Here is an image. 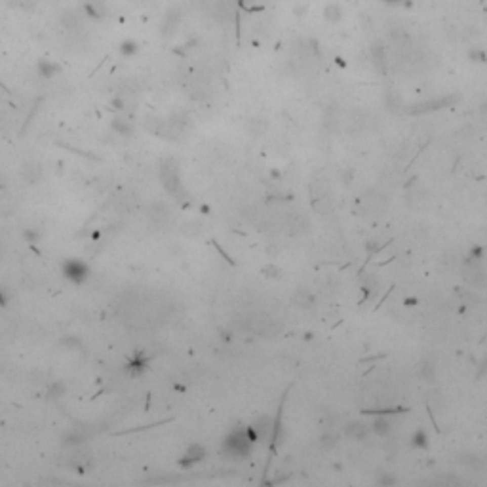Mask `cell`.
<instances>
[{
  "instance_id": "4",
  "label": "cell",
  "mask_w": 487,
  "mask_h": 487,
  "mask_svg": "<svg viewBox=\"0 0 487 487\" xmlns=\"http://www.w3.org/2000/svg\"><path fill=\"white\" fill-rule=\"evenodd\" d=\"M204 457H206V449L202 448V445L194 443V445H190V448L187 449V453L183 455L179 464L181 466H185V468H190V466H194L196 463H200Z\"/></svg>"
},
{
  "instance_id": "8",
  "label": "cell",
  "mask_w": 487,
  "mask_h": 487,
  "mask_svg": "<svg viewBox=\"0 0 487 487\" xmlns=\"http://www.w3.org/2000/svg\"><path fill=\"white\" fill-rule=\"evenodd\" d=\"M272 426H274V423H272V419L267 415H261L255 423L252 424V428L255 430V434H257V438L261 440H265L268 434L272 432Z\"/></svg>"
},
{
  "instance_id": "18",
  "label": "cell",
  "mask_w": 487,
  "mask_h": 487,
  "mask_svg": "<svg viewBox=\"0 0 487 487\" xmlns=\"http://www.w3.org/2000/svg\"><path fill=\"white\" fill-rule=\"evenodd\" d=\"M12 301V291L4 286H0V307H8Z\"/></svg>"
},
{
  "instance_id": "5",
  "label": "cell",
  "mask_w": 487,
  "mask_h": 487,
  "mask_svg": "<svg viewBox=\"0 0 487 487\" xmlns=\"http://www.w3.org/2000/svg\"><path fill=\"white\" fill-rule=\"evenodd\" d=\"M36 72H38L40 78L50 80L61 72V65L52 61V59H40L38 63H36Z\"/></svg>"
},
{
  "instance_id": "9",
  "label": "cell",
  "mask_w": 487,
  "mask_h": 487,
  "mask_svg": "<svg viewBox=\"0 0 487 487\" xmlns=\"http://www.w3.org/2000/svg\"><path fill=\"white\" fill-rule=\"evenodd\" d=\"M291 303L299 308H312L314 307V295L308 290H297L291 297Z\"/></svg>"
},
{
  "instance_id": "3",
  "label": "cell",
  "mask_w": 487,
  "mask_h": 487,
  "mask_svg": "<svg viewBox=\"0 0 487 487\" xmlns=\"http://www.w3.org/2000/svg\"><path fill=\"white\" fill-rule=\"evenodd\" d=\"M463 278L468 283H472V286H481V283H483V272H481V267H479V261L464 257L463 259Z\"/></svg>"
},
{
  "instance_id": "17",
  "label": "cell",
  "mask_w": 487,
  "mask_h": 487,
  "mask_svg": "<svg viewBox=\"0 0 487 487\" xmlns=\"http://www.w3.org/2000/svg\"><path fill=\"white\" fill-rule=\"evenodd\" d=\"M411 445L419 449L428 448V436H426V432H424V430H417V432L413 434V438H411Z\"/></svg>"
},
{
  "instance_id": "7",
  "label": "cell",
  "mask_w": 487,
  "mask_h": 487,
  "mask_svg": "<svg viewBox=\"0 0 487 487\" xmlns=\"http://www.w3.org/2000/svg\"><path fill=\"white\" fill-rule=\"evenodd\" d=\"M84 12L82 10H69V12H65L63 17H61V21H63V25L69 29V31H74V29H78V27H82V23H84Z\"/></svg>"
},
{
  "instance_id": "1",
  "label": "cell",
  "mask_w": 487,
  "mask_h": 487,
  "mask_svg": "<svg viewBox=\"0 0 487 487\" xmlns=\"http://www.w3.org/2000/svg\"><path fill=\"white\" fill-rule=\"evenodd\" d=\"M255 441L252 440V436L246 430H234L232 434H228V438L223 443V453L232 459H243V457L250 455L252 445Z\"/></svg>"
},
{
  "instance_id": "13",
  "label": "cell",
  "mask_w": 487,
  "mask_h": 487,
  "mask_svg": "<svg viewBox=\"0 0 487 487\" xmlns=\"http://www.w3.org/2000/svg\"><path fill=\"white\" fill-rule=\"evenodd\" d=\"M370 430L373 434H377V436H386L390 432V419L379 413V417H375L373 423L370 424Z\"/></svg>"
},
{
  "instance_id": "12",
  "label": "cell",
  "mask_w": 487,
  "mask_h": 487,
  "mask_svg": "<svg viewBox=\"0 0 487 487\" xmlns=\"http://www.w3.org/2000/svg\"><path fill=\"white\" fill-rule=\"evenodd\" d=\"M286 225H288V228H291V232L295 234V232H303V230L308 227V219L303 213H290Z\"/></svg>"
},
{
  "instance_id": "2",
  "label": "cell",
  "mask_w": 487,
  "mask_h": 487,
  "mask_svg": "<svg viewBox=\"0 0 487 487\" xmlns=\"http://www.w3.org/2000/svg\"><path fill=\"white\" fill-rule=\"evenodd\" d=\"M61 274L67 282L80 286L86 282L92 272H90L88 263H84L82 259H67L61 263Z\"/></svg>"
},
{
  "instance_id": "22",
  "label": "cell",
  "mask_w": 487,
  "mask_h": 487,
  "mask_svg": "<svg viewBox=\"0 0 487 487\" xmlns=\"http://www.w3.org/2000/svg\"><path fill=\"white\" fill-rule=\"evenodd\" d=\"M403 303H405V307H413V305H417V299H405Z\"/></svg>"
},
{
  "instance_id": "6",
  "label": "cell",
  "mask_w": 487,
  "mask_h": 487,
  "mask_svg": "<svg viewBox=\"0 0 487 487\" xmlns=\"http://www.w3.org/2000/svg\"><path fill=\"white\" fill-rule=\"evenodd\" d=\"M80 10L84 12V16L94 19V21H99V19L105 17V10H103V4L99 0H84Z\"/></svg>"
},
{
  "instance_id": "11",
  "label": "cell",
  "mask_w": 487,
  "mask_h": 487,
  "mask_svg": "<svg viewBox=\"0 0 487 487\" xmlns=\"http://www.w3.org/2000/svg\"><path fill=\"white\" fill-rule=\"evenodd\" d=\"M179 21H181L179 10H170V12H166L164 21H162V32H164V34H172V32L177 29Z\"/></svg>"
},
{
  "instance_id": "21",
  "label": "cell",
  "mask_w": 487,
  "mask_h": 487,
  "mask_svg": "<svg viewBox=\"0 0 487 487\" xmlns=\"http://www.w3.org/2000/svg\"><path fill=\"white\" fill-rule=\"evenodd\" d=\"M110 105H112V109L124 110V107H126V101H124V97H122V95H118V97H114V99L110 101Z\"/></svg>"
},
{
  "instance_id": "16",
  "label": "cell",
  "mask_w": 487,
  "mask_h": 487,
  "mask_svg": "<svg viewBox=\"0 0 487 487\" xmlns=\"http://www.w3.org/2000/svg\"><path fill=\"white\" fill-rule=\"evenodd\" d=\"M312 210H314L316 213H320V215H328V213L333 212V208H331L328 196L312 198Z\"/></svg>"
},
{
  "instance_id": "20",
  "label": "cell",
  "mask_w": 487,
  "mask_h": 487,
  "mask_svg": "<svg viewBox=\"0 0 487 487\" xmlns=\"http://www.w3.org/2000/svg\"><path fill=\"white\" fill-rule=\"evenodd\" d=\"M263 272H265V276H268V278H280V274H282V270L278 267H274V265H268V267L263 268Z\"/></svg>"
},
{
  "instance_id": "14",
  "label": "cell",
  "mask_w": 487,
  "mask_h": 487,
  "mask_svg": "<svg viewBox=\"0 0 487 487\" xmlns=\"http://www.w3.org/2000/svg\"><path fill=\"white\" fill-rule=\"evenodd\" d=\"M370 426L363 423H348L346 424V434L354 438V440H363L368 434H370Z\"/></svg>"
},
{
  "instance_id": "15",
  "label": "cell",
  "mask_w": 487,
  "mask_h": 487,
  "mask_svg": "<svg viewBox=\"0 0 487 487\" xmlns=\"http://www.w3.org/2000/svg\"><path fill=\"white\" fill-rule=\"evenodd\" d=\"M118 52H120L122 57H134V55L139 52V44H137V40H134V38H126V40L120 42Z\"/></svg>"
},
{
  "instance_id": "10",
  "label": "cell",
  "mask_w": 487,
  "mask_h": 487,
  "mask_svg": "<svg viewBox=\"0 0 487 487\" xmlns=\"http://www.w3.org/2000/svg\"><path fill=\"white\" fill-rule=\"evenodd\" d=\"M110 126H112V130H114L118 135H122V137H130V135L134 134V124L124 116H114L112 122H110Z\"/></svg>"
},
{
  "instance_id": "23",
  "label": "cell",
  "mask_w": 487,
  "mask_h": 487,
  "mask_svg": "<svg viewBox=\"0 0 487 487\" xmlns=\"http://www.w3.org/2000/svg\"><path fill=\"white\" fill-rule=\"evenodd\" d=\"M386 2H398V0H386Z\"/></svg>"
},
{
  "instance_id": "19",
  "label": "cell",
  "mask_w": 487,
  "mask_h": 487,
  "mask_svg": "<svg viewBox=\"0 0 487 487\" xmlns=\"http://www.w3.org/2000/svg\"><path fill=\"white\" fill-rule=\"evenodd\" d=\"M341 14H343V12H341V8H339V6H335V4H331V6H328V8H326V17H328V19H331V21H337Z\"/></svg>"
}]
</instances>
